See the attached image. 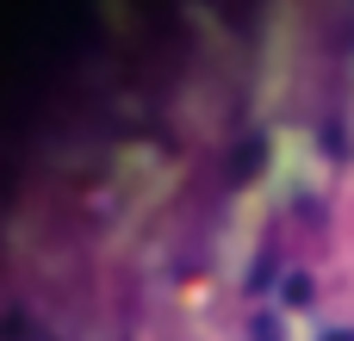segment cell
<instances>
[{"label":"cell","mask_w":354,"mask_h":341,"mask_svg":"<svg viewBox=\"0 0 354 341\" xmlns=\"http://www.w3.org/2000/svg\"><path fill=\"white\" fill-rule=\"evenodd\" d=\"M324 341H354V329H330V335H324Z\"/></svg>","instance_id":"7a4b0ae2"},{"label":"cell","mask_w":354,"mask_h":341,"mask_svg":"<svg viewBox=\"0 0 354 341\" xmlns=\"http://www.w3.org/2000/svg\"><path fill=\"white\" fill-rule=\"evenodd\" d=\"M286 304H311V286H305V273H286Z\"/></svg>","instance_id":"6da1fadb"}]
</instances>
